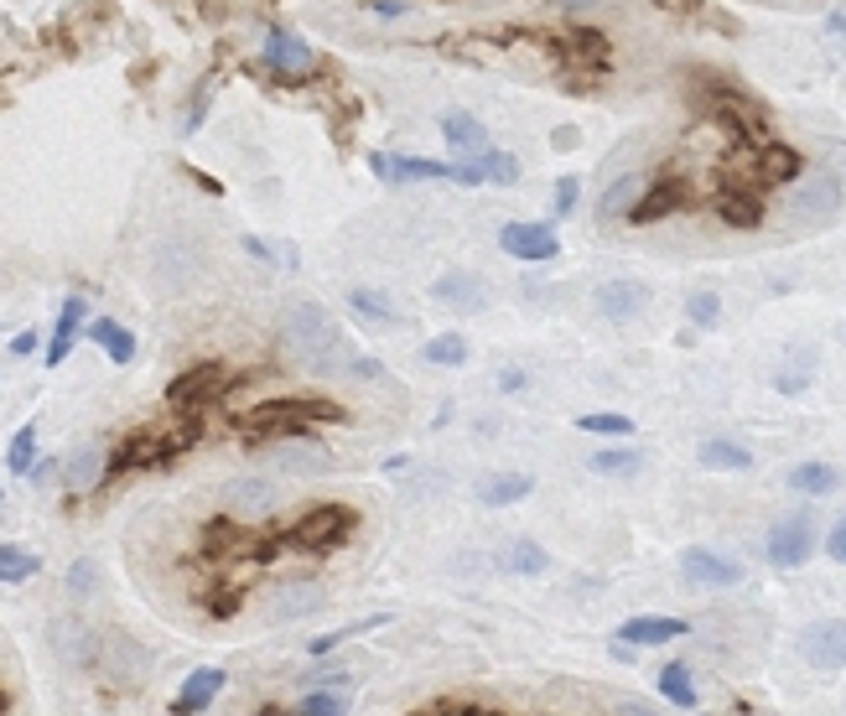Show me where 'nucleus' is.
Here are the masks:
<instances>
[{
  "instance_id": "f257e3e1",
  "label": "nucleus",
  "mask_w": 846,
  "mask_h": 716,
  "mask_svg": "<svg viewBox=\"0 0 846 716\" xmlns=\"http://www.w3.org/2000/svg\"><path fill=\"white\" fill-rule=\"evenodd\" d=\"M312 420H343V405H328V400H265V405H250V416L239 420V441L244 447H276L286 437H307Z\"/></svg>"
},
{
  "instance_id": "f03ea898",
  "label": "nucleus",
  "mask_w": 846,
  "mask_h": 716,
  "mask_svg": "<svg viewBox=\"0 0 846 716\" xmlns=\"http://www.w3.org/2000/svg\"><path fill=\"white\" fill-rule=\"evenodd\" d=\"M281 348L286 358L307 363V369H328V354L338 348V322L322 301L301 297L281 312Z\"/></svg>"
},
{
  "instance_id": "7ed1b4c3",
  "label": "nucleus",
  "mask_w": 846,
  "mask_h": 716,
  "mask_svg": "<svg viewBox=\"0 0 846 716\" xmlns=\"http://www.w3.org/2000/svg\"><path fill=\"white\" fill-rule=\"evenodd\" d=\"M354 530H358V515L348 504H312V509L291 524L286 545H291V551H307V556H328L338 545H348Z\"/></svg>"
},
{
  "instance_id": "20e7f679",
  "label": "nucleus",
  "mask_w": 846,
  "mask_h": 716,
  "mask_svg": "<svg viewBox=\"0 0 846 716\" xmlns=\"http://www.w3.org/2000/svg\"><path fill=\"white\" fill-rule=\"evenodd\" d=\"M281 498H286V488H281L276 477H265V473L229 477V483H224V515L235 519V524H255V519L276 515Z\"/></svg>"
},
{
  "instance_id": "39448f33",
  "label": "nucleus",
  "mask_w": 846,
  "mask_h": 716,
  "mask_svg": "<svg viewBox=\"0 0 846 716\" xmlns=\"http://www.w3.org/2000/svg\"><path fill=\"white\" fill-rule=\"evenodd\" d=\"M686 208H696V187H690V177L665 172V177H654V182L639 187L629 219L633 223H665V219H675V213H686Z\"/></svg>"
},
{
  "instance_id": "423d86ee",
  "label": "nucleus",
  "mask_w": 846,
  "mask_h": 716,
  "mask_svg": "<svg viewBox=\"0 0 846 716\" xmlns=\"http://www.w3.org/2000/svg\"><path fill=\"white\" fill-rule=\"evenodd\" d=\"M193 437H197V431L187 426V431H178V437H157V431H146V437L119 441L115 452H110V467H104V477L140 473V467H157V462H172L178 452H187V441H193Z\"/></svg>"
},
{
  "instance_id": "0eeeda50",
  "label": "nucleus",
  "mask_w": 846,
  "mask_h": 716,
  "mask_svg": "<svg viewBox=\"0 0 846 716\" xmlns=\"http://www.w3.org/2000/svg\"><path fill=\"white\" fill-rule=\"evenodd\" d=\"M47 649L58 655L62 670H99V649H104V638L73 613V617H53V623H47Z\"/></svg>"
},
{
  "instance_id": "6e6552de",
  "label": "nucleus",
  "mask_w": 846,
  "mask_h": 716,
  "mask_svg": "<svg viewBox=\"0 0 846 716\" xmlns=\"http://www.w3.org/2000/svg\"><path fill=\"white\" fill-rule=\"evenodd\" d=\"M151 649L146 644H136L130 634H110L104 638V649H99V670L110 675V685H119V691H140L146 680H151Z\"/></svg>"
},
{
  "instance_id": "1a4fd4ad",
  "label": "nucleus",
  "mask_w": 846,
  "mask_h": 716,
  "mask_svg": "<svg viewBox=\"0 0 846 716\" xmlns=\"http://www.w3.org/2000/svg\"><path fill=\"white\" fill-rule=\"evenodd\" d=\"M842 203H846V182L821 166V172H810V177L794 187V198H789V219L794 223H826Z\"/></svg>"
},
{
  "instance_id": "9d476101",
  "label": "nucleus",
  "mask_w": 846,
  "mask_h": 716,
  "mask_svg": "<svg viewBox=\"0 0 846 716\" xmlns=\"http://www.w3.org/2000/svg\"><path fill=\"white\" fill-rule=\"evenodd\" d=\"M197 276H203V250H197L193 239H161V250H157V291L161 297H182Z\"/></svg>"
},
{
  "instance_id": "9b49d317",
  "label": "nucleus",
  "mask_w": 846,
  "mask_h": 716,
  "mask_svg": "<svg viewBox=\"0 0 846 716\" xmlns=\"http://www.w3.org/2000/svg\"><path fill=\"white\" fill-rule=\"evenodd\" d=\"M224 390H229V369L224 363H193V369H182L167 384V405L172 411H197V405H214Z\"/></svg>"
},
{
  "instance_id": "f8f14e48",
  "label": "nucleus",
  "mask_w": 846,
  "mask_h": 716,
  "mask_svg": "<svg viewBox=\"0 0 846 716\" xmlns=\"http://www.w3.org/2000/svg\"><path fill=\"white\" fill-rule=\"evenodd\" d=\"M764 556L774 571H800V566L815 556V524H810V519H779V524L768 530Z\"/></svg>"
},
{
  "instance_id": "ddd939ff",
  "label": "nucleus",
  "mask_w": 846,
  "mask_h": 716,
  "mask_svg": "<svg viewBox=\"0 0 846 716\" xmlns=\"http://www.w3.org/2000/svg\"><path fill=\"white\" fill-rule=\"evenodd\" d=\"M800 659L810 670H846V617H815L800 634Z\"/></svg>"
},
{
  "instance_id": "4468645a",
  "label": "nucleus",
  "mask_w": 846,
  "mask_h": 716,
  "mask_svg": "<svg viewBox=\"0 0 846 716\" xmlns=\"http://www.w3.org/2000/svg\"><path fill=\"white\" fill-rule=\"evenodd\" d=\"M711 208H717V219L728 223V229H758V223H764V187H758L753 177L748 182L728 177L722 187H717Z\"/></svg>"
},
{
  "instance_id": "2eb2a0df",
  "label": "nucleus",
  "mask_w": 846,
  "mask_h": 716,
  "mask_svg": "<svg viewBox=\"0 0 846 716\" xmlns=\"http://www.w3.org/2000/svg\"><path fill=\"white\" fill-rule=\"evenodd\" d=\"M271 467L286 477H328V473H338V458L307 437H286L271 447Z\"/></svg>"
},
{
  "instance_id": "dca6fc26",
  "label": "nucleus",
  "mask_w": 846,
  "mask_h": 716,
  "mask_svg": "<svg viewBox=\"0 0 846 716\" xmlns=\"http://www.w3.org/2000/svg\"><path fill=\"white\" fill-rule=\"evenodd\" d=\"M104 467H110V447L104 441H83L62 458V488L73 498H89L104 483Z\"/></svg>"
},
{
  "instance_id": "f3484780",
  "label": "nucleus",
  "mask_w": 846,
  "mask_h": 716,
  "mask_svg": "<svg viewBox=\"0 0 846 716\" xmlns=\"http://www.w3.org/2000/svg\"><path fill=\"white\" fill-rule=\"evenodd\" d=\"M681 577H686L690 587H738V581H743V566L732 556L707 551V545H686V551H681Z\"/></svg>"
},
{
  "instance_id": "a211bd4d",
  "label": "nucleus",
  "mask_w": 846,
  "mask_h": 716,
  "mask_svg": "<svg viewBox=\"0 0 846 716\" xmlns=\"http://www.w3.org/2000/svg\"><path fill=\"white\" fill-rule=\"evenodd\" d=\"M265 62L291 83H301V79H312L317 73V53L296 37V32H271V42H265Z\"/></svg>"
},
{
  "instance_id": "6ab92c4d",
  "label": "nucleus",
  "mask_w": 846,
  "mask_h": 716,
  "mask_svg": "<svg viewBox=\"0 0 846 716\" xmlns=\"http://www.w3.org/2000/svg\"><path fill=\"white\" fill-rule=\"evenodd\" d=\"M748 177L758 187H785V182H800L805 177V157L794 151V146H764L758 157H748Z\"/></svg>"
},
{
  "instance_id": "aec40b11",
  "label": "nucleus",
  "mask_w": 846,
  "mask_h": 716,
  "mask_svg": "<svg viewBox=\"0 0 846 716\" xmlns=\"http://www.w3.org/2000/svg\"><path fill=\"white\" fill-rule=\"evenodd\" d=\"M650 307V286L644 280H603L597 286V317L603 322H633Z\"/></svg>"
},
{
  "instance_id": "412c9836",
  "label": "nucleus",
  "mask_w": 846,
  "mask_h": 716,
  "mask_svg": "<svg viewBox=\"0 0 846 716\" xmlns=\"http://www.w3.org/2000/svg\"><path fill=\"white\" fill-rule=\"evenodd\" d=\"M499 244H504V255H514V259H556V250H561V239H556L551 223H504V229H499Z\"/></svg>"
},
{
  "instance_id": "4be33fe9",
  "label": "nucleus",
  "mask_w": 846,
  "mask_h": 716,
  "mask_svg": "<svg viewBox=\"0 0 846 716\" xmlns=\"http://www.w3.org/2000/svg\"><path fill=\"white\" fill-rule=\"evenodd\" d=\"M317 608H322V587H312V581H286V587L271 592L265 617H271V623H296V617L317 613Z\"/></svg>"
},
{
  "instance_id": "5701e85b",
  "label": "nucleus",
  "mask_w": 846,
  "mask_h": 716,
  "mask_svg": "<svg viewBox=\"0 0 846 716\" xmlns=\"http://www.w3.org/2000/svg\"><path fill=\"white\" fill-rule=\"evenodd\" d=\"M432 297L453 312H483V280L468 270H447L442 280H432Z\"/></svg>"
},
{
  "instance_id": "b1692460",
  "label": "nucleus",
  "mask_w": 846,
  "mask_h": 716,
  "mask_svg": "<svg viewBox=\"0 0 846 716\" xmlns=\"http://www.w3.org/2000/svg\"><path fill=\"white\" fill-rule=\"evenodd\" d=\"M530 488H535V477H525V473H489V477H478V504H489V509H510V504H519V498H530Z\"/></svg>"
},
{
  "instance_id": "393cba45",
  "label": "nucleus",
  "mask_w": 846,
  "mask_h": 716,
  "mask_svg": "<svg viewBox=\"0 0 846 716\" xmlns=\"http://www.w3.org/2000/svg\"><path fill=\"white\" fill-rule=\"evenodd\" d=\"M681 634H686L681 617H629L618 628V644L624 649H644V644H670V638H681Z\"/></svg>"
},
{
  "instance_id": "a878e982",
  "label": "nucleus",
  "mask_w": 846,
  "mask_h": 716,
  "mask_svg": "<svg viewBox=\"0 0 846 716\" xmlns=\"http://www.w3.org/2000/svg\"><path fill=\"white\" fill-rule=\"evenodd\" d=\"M79 322H89V307H83V297H68L58 312V327H53V343H47V363H53V369L68 358V348L79 338Z\"/></svg>"
},
{
  "instance_id": "bb28decb",
  "label": "nucleus",
  "mask_w": 846,
  "mask_h": 716,
  "mask_svg": "<svg viewBox=\"0 0 846 716\" xmlns=\"http://www.w3.org/2000/svg\"><path fill=\"white\" fill-rule=\"evenodd\" d=\"M224 670H193V675H187V685H182V696L172 701V712H208V706H214V696L218 691H224Z\"/></svg>"
},
{
  "instance_id": "cd10ccee",
  "label": "nucleus",
  "mask_w": 846,
  "mask_h": 716,
  "mask_svg": "<svg viewBox=\"0 0 846 716\" xmlns=\"http://www.w3.org/2000/svg\"><path fill=\"white\" fill-rule=\"evenodd\" d=\"M696 462L711 467V473H743V467L753 462V452L743 447V441L717 437V441H701V447H696Z\"/></svg>"
},
{
  "instance_id": "c85d7f7f",
  "label": "nucleus",
  "mask_w": 846,
  "mask_h": 716,
  "mask_svg": "<svg viewBox=\"0 0 846 716\" xmlns=\"http://www.w3.org/2000/svg\"><path fill=\"white\" fill-rule=\"evenodd\" d=\"M785 483L794 488V494L821 498V494H836V488H842V473H836L831 462H800V467H789Z\"/></svg>"
},
{
  "instance_id": "c756f323",
  "label": "nucleus",
  "mask_w": 846,
  "mask_h": 716,
  "mask_svg": "<svg viewBox=\"0 0 846 716\" xmlns=\"http://www.w3.org/2000/svg\"><path fill=\"white\" fill-rule=\"evenodd\" d=\"M442 136H447V146H453V151H483V146H489L483 119L462 115V109H447V115H442Z\"/></svg>"
},
{
  "instance_id": "7c9ffc66",
  "label": "nucleus",
  "mask_w": 846,
  "mask_h": 716,
  "mask_svg": "<svg viewBox=\"0 0 846 716\" xmlns=\"http://www.w3.org/2000/svg\"><path fill=\"white\" fill-rule=\"evenodd\" d=\"M660 696L670 701V706H681V712H690V706H696V685H690V665L686 659H675V665H665V670H660Z\"/></svg>"
},
{
  "instance_id": "2f4dec72",
  "label": "nucleus",
  "mask_w": 846,
  "mask_h": 716,
  "mask_svg": "<svg viewBox=\"0 0 846 716\" xmlns=\"http://www.w3.org/2000/svg\"><path fill=\"white\" fill-rule=\"evenodd\" d=\"M89 338L110 354V363H130V358H136V338H130V327H119V322H89Z\"/></svg>"
},
{
  "instance_id": "473e14b6",
  "label": "nucleus",
  "mask_w": 846,
  "mask_h": 716,
  "mask_svg": "<svg viewBox=\"0 0 846 716\" xmlns=\"http://www.w3.org/2000/svg\"><path fill=\"white\" fill-rule=\"evenodd\" d=\"M203 556H229V551H244V530H235V519H214V524H203Z\"/></svg>"
},
{
  "instance_id": "72a5a7b5",
  "label": "nucleus",
  "mask_w": 846,
  "mask_h": 716,
  "mask_svg": "<svg viewBox=\"0 0 846 716\" xmlns=\"http://www.w3.org/2000/svg\"><path fill=\"white\" fill-rule=\"evenodd\" d=\"M504 566H510L514 577H540V571L551 566V556H546L535 540H514L510 551H504Z\"/></svg>"
},
{
  "instance_id": "f704fd0d",
  "label": "nucleus",
  "mask_w": 846,
  "mask_h": 716,
  "mask_svg": "<svg viewBox=\"0 0 846 716\" xmlns=\"http://www.w3.org/2000/svg\"><path fill=\"white\" fill-rule=\"evenodd\" d=\"M587 467L603 477H629V473H639V452L633 447H603V452L587 458Z\"/></svg>"
},
{
  "instance_id": "c9c22d12",
  "label": "nucleus",
  "mask_w": 846,
  "mask_h": 716,
  "mask_svg": "<svg viewBox=\"0 0 846 716\" xmlns=\"http://www.w3.org/2000/svg\"><path fill=\"white\" fill-rule=\"evenodd\" d=\"M421 358L432 363V369H457V363H468V338H457V333H442L421 348Z\"/></svg>"
},
{
  "instance_id": "e433bc0d",
  "label": "nucleus",
  "mask_w": 846,
  "mask_h": 716,
  "mask_svg": "<svg viewBox=\"0 0 846 716\" xmlns=\"http://www.w3.org/2000/svg\"><path fill=\"white\" fill-rule=\"evenodd\" d=\"M639 187H644L639 177H618V182L608 187V193H603V203H597V219H603V223H613L618 213H629V208H633V198H639Z\"/></svg>"
},
{
  "instance_id": "4c0bfd02",
  "label": "nucleus",
  "mask_w": 846,
  "mask_h": 716,
  "mask_svg": "<svg viewBox=\"0 0 846 716\" xmlns=\"http://www.w3.org/2000/svg\"><path fill=\"white\" fill-rule=\"evenodd\" d=\"M37 571H42V561L32 556V551H21V545H0V581H5V587L37 577Z\"/></svg>"
},
{
  "instance_id": "58836bf2",
  "label": "nucleus",
  "mask_w": 846,
  "mask_h": 716,
  "mask_svg": "<svg viewBox=\"0 0 846 716\" xmlns=\"http://www.w3.org/2000/svg\"><path fill=\"white\" fill-rule=\"evenodd\" d=\"M348 301H354V312H358L364 322H369V327H385V333H390L395 322H400V317H395V307H390L385 297H379V291H354Z\"/></svg>"
},
{
  "instance_id": "ea45409f",
  "label": "nucleus",
  "mask_w": 846,
  "mask_h": 716,
  "mask_svg": "<svg viewBox=\"0 0 846 716\" xmlns=\"http://www.w3.org/2000/svg\"><path fill=\"white\" fill-rule=\"evenodd\" d=\"M442 488H447V473H442V467H421V473H411V483L400 488V498H405V504H426V498H436Z\"/></svg>"
},
{
  "instance_id": "a19ab883",
  "label": "nucleus",
  "mask_w": 846,
  "mask_h": 716,
  "mask_svg": "<svg viewBox=\"0 0 846 716\" xmlns=\"http://www.w3.org/2000/svg\"><path fill=\"white\" fill-rule=\"evenodd\" d=\"M478 172H483V182L510 187V182H519V161H514L510 151H483V157H478Z\"/></svg>"
},
{
  "instance_id": "79ce46f5",
  "label": "nucleus",
  "mask_w": 846,
  "mask_h": 716,
  "mask_svg": "<svg viewBox=\"0 0 846 716\" xmlns=\"http://www.w3.org/2000/svg\"><path fill=\"white\" fill-rule=\"evenodd\" d=\"M296 712H301V716H343V712H348V701H343V691H338V685H328V691H312V696L296 701Z\"/></svg>"
},
{
  "instance_id": "37998d69",
  "label": "nucleus",
  "mask_w": 846,
  "mask_h": 716,
  "mask_svg": "<svg viewBox=\"0 0 846 716\" xmlns=\"http://www.w3.org/2000/svg\"><path fill=\"white\" fill-rule=\"evenodd\" d=\"M379 623H390V613H375V617H364V623H348V628H338V634H322V638H312V655H333L338 644H348V638H358L364 628H379Z\"/></svg>"
},
{
  "instance_id": "c03bdc74",
  "label": "nucleus",
  "mask_w": 846,
  "mask_h": 716,
  "mask_svg": "<svg viewBox=\"0 0 846 716\" xmlns=\"http://www.w3.org/2000/svg\"><path fill=\"white\" fill-rule=\"evenodd\" d=\"M32 458H37V426H32V420H26V426H21L16 437H11V473H26V467H32Z\"/></svg>"
},
{
  "instance_id": "a18cd8bd",
  "label": "nucleus",
  "mask_w": 846,
  "mask_h": 716,
  "mask_svg": "<svg viewBox=\"0 0 846 716\" xmlns=\"http://www.w3.org/2000/svg\"><path fill=\"white\" fill-rule=\"evenodd\" d=\"M587 437H629L633 431V420L629 416H613V411H603V416H582L576 420Z\"/></svg>"
},
{
  "instance_id": "49530a36",
  "label": "nucleus",
  "mask_w": 846,
  "mask_h": 716,
  "mask_svg": "<svg viewBox=\"0 0 846 716\" xmlns=\"http://www.w3.org/2000/svg\"><path fill=\"white\" fill-rule=\"evenodd\" d=\"M717 312H722V297H717V291H690V301H686V317L690 322H701V327H707V322H717Z\"/></svg>"
},
{
  "instance_id": "de8ad7c7",
  "label": "nucleus",
  "mask_w": 846,
  "mask_h": 716,
  "mask_svg": "<svg viewBox=\"0 0 846 716\" xmlns=\"http://www.w3.org/2000/svg\"><path fill=\"white\" fill-rule=\"evenodd\" d=\"M576 198H582V182H576V177L556 182V213H561V219H567V213H576Z\"/></svg>"
},
{
  "instance_id": "09e8293b",
  "label": "nucleus",
  "mask_w": 846,
  "mask_h": 716,
  "mask_svg": "<svg viewBox=\"0 0 846 716\" xmlns=\"http://www.w3.org/2000/svg\"><path fill=\"white\" fill-rule=\"evenodd\" d=\"M68 592H73V597H89V592H94V561H79V566L68 571Z\"/></svg>"
},
{
  "instance_id": "8fccbe9b",
  "label": "nucleus",
  "mask_w": 846,
  "mask_h": 716,
  "mask_svg": "<svg viewBox=\"0 0 846 716\" xmlns=\"http://www.w3.org/2000/svg\"><path fill=\"white\" fill-rule=\"evenodd\" d=\"M826 556H831V561H842V566H846V519L826 530Z\"/></svg>"
},
{
  "instance_id": "3c124183",
  "label": "nucleus",
  "mask_w": 846,
  "mask_h": 716,
  "mask_svg": "<svg viewBox=\"0 0 846 716\" xmlns=\"http://www.w3.org/2000/svg\"><path fill=\"white\" fill-rule=\"evenodd\" d=\"M348 363H354V369H348L354 379H385V363H379V358H348Z\"/></svg>"
},
{
  "instance_id": "603ef678",
  "label": "nucleus",
  "mask_w": 846,
  "mask_h": 716,
  "mask_svg": "<svg viewBox=\"0 0 846 716\" xmlns=\"http://www.w3.org/2000/svg\"><path fill=\"white\" fill-rule=\"evenodd\" d=\"M62 473V462H42V467H26V477H32V488H47L53 477Z\"/></svg>"
},
{
  "instance_id": "864d4df0",
  "label": "nucleus",
  "mask_w": 846,
  "mask_h": 716,
  "mask_svg": "<svg viewBox=\"0 0 846 716\" xmlns=\"http://www.w3.org/2000/svg\"><path fill=\"white\" fill-rule=\"evenodd\" d=\"M654 5H660V11H670V16H690L701 0H654Z\"/></svg>"
},
{
  "instance_id": "5fc2aeb1",
  "label": "nucleus",
  "mask_w": 846,
  "mask_h": 716,
  "mask_svg": "<svg viewBox=\"0 0 846 716\" xmlns=\"http://www.w3.org/2000/svg\"><path fill=\"white\" fill-rule=\"evenodd\" d=\"M375 16H405V0H369Z\"/></svg>"
},
{
  "instance_id": "6e6d98bb",
  "label": "nucleus",
  "mask_w": 846,
  "mask_h": 716,
  "mask_svg": "<svg viewBox=\"0 0 846 716\" xmlns=\"http://www.w3.org/2000/svg\"><path fill=\"white\" fill-rule=\"evenodd\" d=\"M32 348H37V333H16V338H11V354H32Z\"/></svg>"
},
{
  "instance_id": "4d7b16f0",
  "label": "nucleus",
  "mask_w": 846,
  "mask_h": 716,
  "mask_svg": "<svg viewBox=\"0 0 846 716\" xmlns=\"http://www.w3.org/2000/svg\"><path fill=\"white\" fill-rule=\"evenodd\" d=\"M0 712H5V696H0Z\"/></svg>"
},
{
  "instance_id": "13d9d810",
  "label": "nucleus",
  "mask_w": 846,
  "mask_h": 716,
  "mask_svg": "<svg viewBox=\"0 0 846 716\" xmlns=\"http://www.w3.org/2000/svg\"><path fill=\"white\" fill-rule=\"evenodd\" d=\"M0 494H5V488H0Z\"/></svg>"
}]
</instances>
